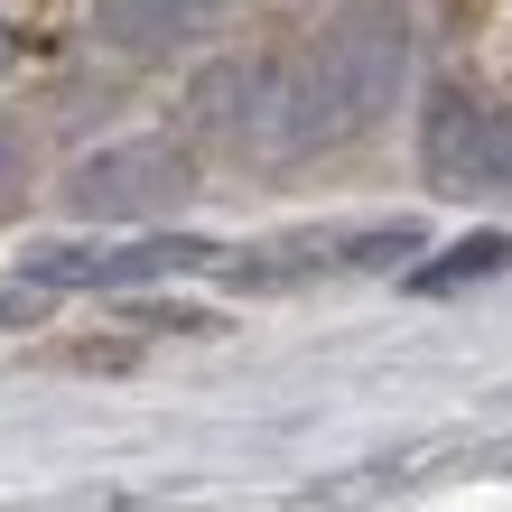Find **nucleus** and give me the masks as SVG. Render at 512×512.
<instances>
[{
  "instance_id": "obj_2",
  "label": "nucleus",
  "mask_w": 512,
  "mask_h": 512,
  "mask_svg": "<svg viewBox=\"0 0 512 512\" xmlns=\"http://www.w3.org/2000/svg\"><path fill=\"white\" fill-rule=\"evenodd\" d=\"M187 187H196V168H187L177 140H122V149H94V159L66 177V205L75 215H103V224H149Z\"/></svg>"
},
{
  "instance_id": "obj_7",
  "label": "nucleus",
  "mask_w": 512,
  "mask_h": 512,
  "mask_svg": "<svg viewBox=\"0 0 512 512\" xmlns=\"http://www.w3.org/2000/svg\"><path fill=\"white\" fill-rule=\"evenodd\" d=\"M38 317H47V289L28 280V270H19V280H0V326H38Z\"/></svg>"
},
{
  "instance_id": "obj_4",
  "label": "nucleus",
  "mask_w": 512,
  "mask_h": 512,
  "mask_svg": "<svg viewBox=\"0 0 512 512\" xmlns=\"http://www.w3.org/2000/svg\"><path fill=\"white\" fill-rule=\"evenodd\" d=\"M215 243L196 233H140V243H47L28 252V280L38 289H140V280H168V270H205Z\"/></svg>"
},
{
  "instance_id": "obj_9",
  "label": "nucleus",
  "mask_w": 512,
  "mask_h": 512,
  "mask_svg": "<svg viewBox=\"0 0 512 512\" xmlns=\"http://www.w3.org/2000/svg\"><path fill=\"white\" fill-rule=\"evenodd\" d=\"M10 56H19V38H10V19H0V66H10Z\"/></svg>"
},
{
  "instance_id": "obj_1",
  "label": "nucleus",
  "mask_w": 512,
  "mask_h": 512,
  "mask_svg": "<svg viewBox=\"0 0 512 512\" xmlns=\"http://www.w3.org/2000/svg\"><path fill=\"white\" fill-rule=\"evenodd\" d=\"M410 75V19L401 0H345L308 38V56L280 75V149H326L373 131Z\"/></svg>"
},
{
  "instance_id": "obj_6",
  "label": "nucleus",
  "mask_w": 512,
  "mask_h": 512,
  "mask_svg": "<svg viewBox=\"0 0 512 512\" xmlns=\"http://www.w3.org/2000/svg\"><path fill=\"white\" fill-rule=\"evenodd\" d=\"M512 261V243H503V233H475V243H457V252H447V261H429V270H419V289H457V280H485V270H503Z\"/></svg>"
},
{
  "instance_id": "obj_3",
  "label": "nucleus",
  "mask_w": 512,
  "mask_h": 512,
  "mask_svg": "<svg viewBox=\"0 0 512 512\" xmlns=\"http://www.w3.org/2000/svg\"><path fill=\"white\" fill-rule=\"evenodd\" d=\"M419 159H429L438 187H512V112H485L475 94H457V84H438L429 94V122H419Z\"/></svg>"
},
{
  "instance_id": "obj_5",
  "label": "nucleus",
  "mask_w": 512,
  "mask_h": 512,
  "mask_svg": "<svg viewBox=\"0 0 512 512\" xmlns=\"http://www.w3.org/2000/svg\"><path fill=\"white\" fill-rule=\"evenodd\" d=\"M215 28V0H103V38L122 56H168Z\"/></svg>"
},
{
  "instance_id": "obj_8",
  "label": "nucleus",
  "mask_w": 512,
  "mask_h": 512,
  "mask_svg": "<svg viewBox=\"0 0 512 512\" xmlns=\"http://www.w3.org/2000/svg\"><path fill=\"white\" fill-rule=\"evenodd\" d=\"M19 196V149H10V131H0V205Z\"/></svg>"
}]
</instances>
